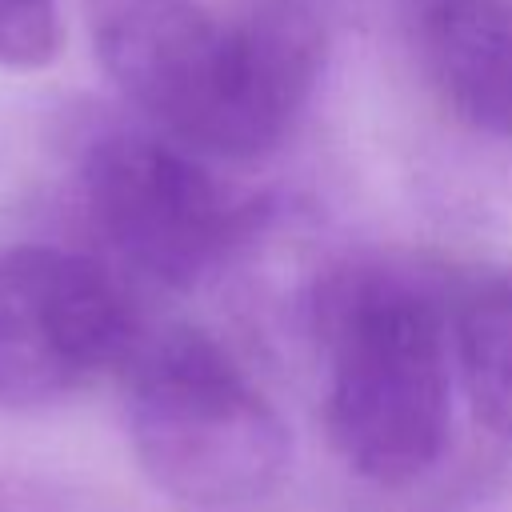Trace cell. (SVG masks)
Returning <instances> with one entry per match:
<instances>
[{
    "instance_id": "277c9868",
    "label": "cell",
    "mask_w": 512,
    "mask_h": 512,
    "mask_svg": "<svg viewBox=\"0 0 512 512\" xmlns=\"http://www.w3.org/2000/svg\"><path fill=\"white\" fill-rule=\"evenodd\" d=\"M80 196L108 252L160 288H196L272 212L264 196L228 188L200 152L152 124L88 136Z\"/></svg>"
},
{
    "instance_id": "5b68a950",
    "label": "cell",
    "mask_w": 512,
    "mask_h": 512,
    "mask_svg": "<svg viewBox=\"0 0 512 512\" xmlns=\"http://www.w3.org/2000/svg\"><path fill=\"white\" fill-rule=\"evenodd\" d=\"M144 320L112 268L60 244L0 248V408L60 404L120 372Z\"/></svg>"
},
{
    "instance_id": "8992f818",
    "label": "cell",
    "mask_w": 512,
    "mask_h": 512,
    "mask_svg": "<svg viewBox=\"0 0 512 512\" xmlns=\"http://www.w3.org/2000/svg\"><path fill=\"white\" fill-rule=\"evenodd\" d=\"M412 48L460 124L512 140V0H424Z\"/></svg>"
},
{
    "instance_id": "52a82bcc",
    "label": "cell",
    "mask_w": 512,
    "mask_h": 512,
    "mask_svg": "<svg viewBox=\"0 0 512 512\" xmlns=\"http://www.w3.org/2000/svg\"><path fill=\"white\" fill-rule=\"evenodd\" d=\"M448 324L472 416L512 440V268L448 276Z\"/></svg>"
},
{
    "instance_id": "7a4b0ae2",
    "label": "cell",
    "mask_w": 512,
    "mask_h": 512,
    "mask_svg": "<svg viewBox=\"0 0 512 512\" xmlns=\"http://www.w3.org/2000/svg\"><path fill=\"white\" fill-rule=\"evenodd\" d=\"M120 380L136 464L172 504L252 512L284 484L288 428L208 332L192 324L144 328Z\"/></svg>"
},
{
    "instance_id": "3957f363",
    "label": "cell",
    "mask_w": 512,
    "mask_h": 512,
    "mask_svg": "<svg viewBox=\"0 0 512 512\" xmlns=\"http://www.w3.org/2000/svg\"><path fill=\"white\" fill-rule=\"evenodd\" d=\"M88 36L116 92L200 156L272 152L300 104L248 20H216L196 0H84Z\"/></svg>"
},
{
    "instance_id": "6da1fadb",
    "label": "cell",
    "mask_w": 512,
    "mask_h": 512,
    "mask_svg": "<svg viewBox=\"0 0 512 512\" xmlns=\"http://www.w3.org/2000/svg\"><path fill=\"white\" fill-rule=\"evenodd\" d=\"M308 312L340 464L380 488L428 476L452 428L448 276L396 256H348L316 280Z\"/></svg>"
},
{
    "instance_id": "ba28073f",
    "label": "cell",
    "mask_w": 512,
    "mask_h": 512,
    "mask_svg": "<svg viewBox=\"0 0 512 512\" xmlns=\"http://www.w3.org/2000/svg\"><path fill=\"white\" fill-rule=\"evenodd\" d=\"M64 48L60 0H0V68L40 72Z\"/></svg>"
},
{
    "instance_id": "9c48e42d",
    "label": "cell",
    "mask_w": 512,
    "mask_h": 512,
    "mask_svg": "<svg viewBox=\"0 0 512 512\" xmlns=\"http://www.w3.org/2000/svg\"><path fill=\"white\" fill-rule=\"evenodd\" d=\"M0 512H44V496L0 480Z\"/></svg>"
}]
</instances>
